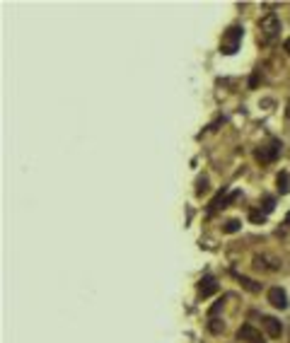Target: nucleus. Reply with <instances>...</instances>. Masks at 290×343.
<instances>
[{"label": "nucleus", "instance_id": "4", "mask_svg": "<svg viewBox=\"0 0 290 343\" xmlns=\"http://www.w3.org/2000/svg\"><path fill=\"white\" fill-rule=\"evenodd\" d=\"M237 198H239V191L225 193V189H222V191L218 193V196H215L213 201H210V206H208V215L213 218V215H215V213H218L220 208H227L230 203H232V201H237Z\"/></svg>", "mask_w": 290, "mask_h": 343}, {"label": "nucleus", "instance_id": "3", "mask_svg": "<svg viewBox=\"0 0 290 343\" xmlns=\"http://www.w3.org/2000/svg\"><path fill=\"white\" fill-rule=\"evenodd\" d=\"M280 140H268L266 145H261L259 150L254 152L256 155V160L261 162V165H271V162H276L278 160V155H280Z\"/></svg>", "mask_w": 290, "mask_h": 343}, {"label": "nucleus", "instance_id": "12", "mask_svg": "<svg viewBox=\"0 0 290 343\" xmlns=\"http://www.w3.org/2000/svg\"><path fill=\"white\" fill-rule=\"evenodd\" d=\"M249 220L256 222V225H261L263 220H266V213H263V210H251V213H249Z\"/></svg>", "mask_w": 290, "mask_h": 343}, {"label": "nucleus", "instance_id": "13", "mask_svg": "<svg viewBox=\"0 0 290 343\" xmlns=\"http://www.w3.org/2000/svg\"><path fill=\"white\" fill-rule=\"evenodd\" d=\"M273 208H276V198H273V196H266V198H263V213L268 215Z\"/></svg>", "mask_w": 290, "mask_h": 343}, {"label": "nucleus", "instance_id": "15", "mask_svg": "<svg viewBox=\"0 0 290 343\" xmlns=\"http://www.w3.org/2000/svg\"><path fill=\"white\" fill-rule=\"evenodd\" d=\"M208 326H210V331H213V333H220V331L225 329V326L220 324V319H215V316H210V324H208Z\"/></svg>", "mask_w": 290, "mask_h": 343}, {"label": "nucleus", "instance_id": "7", "mask_svg": "<svg viewBox=\"0 0 290 343\" xmlns=\"http://www.w3.org/2000/svg\"><path fill=\"white\" fill-rule=\"evenodd\" d=\"M268 302L273 304V307H278V309H285L288 307V295H285V290L283 288H271L268 290Z\"/></svg>", "mask_w": 290, "mask_h": 343}, {"label": "nucleus", "instance_id": "8", "mask_svg": "<svg viewBox=\"0 0 290 343\" xmlns=\"http://www.w3.org/2000/svg\"><path fill=\"white\" fill-rule=\"evenodd\" d=\"M215 290H218V283H215V278H213V275L201 278V283H198V297H210Z\"/></svg>", "mask_w": 290, "mask_h": 343}, {"label": "nucleus", "instance_id": "11", "mask_svg": "<svg viewBox=\"0 0 290 343\" xmlns=\"http://www.w3.org/2000/svg\"><path fill=\"white\" fill-rule=\"evenodd\" d=\"M239 227H242V222H239V220H227V222L222 225V232H227V234L239 232Z\"/></svg>", "mask_w": 290, "mask_h": 343}, {"label": "nucleus", "instance_id": "10", "mask_svg": "<svg viewBox=\"0 0 290 343\" xmlns=\"http://www.w3.org/2000/svg\"><path fill=\"white\" fill-rule=\"evenodd\" d=\"M237 280H239V283H242V288H247L249 292H259V290H261V285H259L256 280L247 278V275H237Z\"/></svg>", "mask_w": 290, "mask_h": 343}, {"label": "nucleus", "instance_id": "2", "mask_svg": "<svg viewBox=\"0 0 290 343\" xmlns=\"http://www.w3.org/2000/svg\"><path fill=\"white\" fill-rule=\"evenodd\" d=\"M242 37H244V29L239 27V25H232L227 32H222L220 54H225V56L237 54V49H239V44H242Z\"/></svg>", "mask_w": 290, "mask_h": 343}, {"label": "nucleus", "instance_id": "17", "mask_svg": "<svg viewBox=\"0 0 290 343\" xmlns=\"http://www.w3.org/2000/svg\"><path fill=\"white\" fill-rule=\"evenodd\" d=\"M285 225H288V227H290V213H288V215H285Z\"/></svg>", "mask_w": 290, "mask_h": 343}, {"label": "nucleus", "instance_id": "5", "mask_svg": "<svg viewBox=\"0 0 290 343\" xmlns=\"http://www.w3.org/2000/svg\"><path fill=\"white\" fill-rule=\"evenodd\" d=\"M237 338H239V341H247V343H266L263 341V336H261V331L254 329L251 324H244L242 329L237 331Z\"/></svg>", "mask_w": 290, "mask_h": 343}, {"label": "nucleus", "instance_id": "18", "mask_svg": "<svg viewBox=\"0 0 290 343\" xmlns=\"http://www.w3.org/2000/svg\"><path fill=\"white\" fill-rule=\"evenodd\" d=\"M285 114H288V119H290V99H288V109H285Z\"/></svg>", "mask_w": 290, "mask_h": 343}, {"label": "nucleus", "instance_id": "6", "mask_svg": "<svg viewBox=\"0 0 290 343\" xmlns=\"http://www.w3.org/2000/svg\"><path fill=\"white\" fill-rule=\"evenodd\" d=\"M261 326L266 329V333H268L271 338H278V336L283 333V324L278 321L276 316H261Z\"/></svg>", "mask_w": 290, "mask_h": 343}, {"label": "nucleus", "instance_id": "1", "mask_svg": "<svg viewBox=\"0 0 290 343\" xmlns=\"http://www.w3.org/2000/svg\"><path fill=\"white\" fill-rule=\"evenodd\" d=\"M278 37H280V20L273 13L263 15L259 20V42L263 46H271L278 42Z\"/></svg>", "mask_w": 290, "mask_h": 343}, {"label": "nucleus", "instance_id": "14", "mask_svg": "<svg viewBox=\"0 0 290 343\" xmlns=\"http://www.w3.org/2000/svg\"><path fill=\"white\" fill-rule=\"evenodd\" d=\"M206 191H208V179L203 177V179H198V181H196V196H203Z\"/></svg>", "mask_w": 290, "mask_h": 343}, {"label": "nucleus", "instance_id": "9", "mask_svg": "<svg viewBox=\"0 0 290 343\" xmlns=\"http://www.w3.org/2000/svg\"><path fill=\"white\" fill-rule=\"evenodd\" d=\"M276 186H278V193L280 196H285V193H290V174L288 172H280L276 177Z\"/></svg>", "mask_w": 290, "mask_h": 343}, {"label": "nucleus", "instance_id": "16", "mask_svg": "<svg viewBox=\"0 0 290 343\" xmlns=\"http://www.w3.org/2000/svg\"><path fill=\"white\" fill-rule=\"evenodd\" d=\"M285 51H288V54H290V39H288V42H285Z\"/></svg>", "mask_w": 290, "mask_h": 343}]
</instances>
